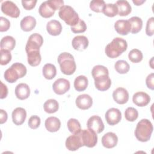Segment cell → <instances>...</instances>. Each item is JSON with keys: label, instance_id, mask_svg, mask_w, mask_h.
Listing matches in <instances>:
<instances>
[{"label": "cell", "instance_id": "1", "mask_svg": "<svg viewBox=\"0 0 154 154\" xmlns=\"http://www.w3.org/2000/svg\"><path fill=\"white\" fill-rule=\"evenodd\" d=\"M127 48L128 43L125 39L120 37H116L106 46L105 52L109 58H115L126 51Z\"/></svg>", "mask_w": 154, "mask_h": 154}, {"label": "cell", "instance_id": "2", "mask_svg": "<svg viewBox=\"0 0 154 154\" xmlns=\"http://www.w3.org/2000/svg\"><path fill=\"white\" fill-rule=\"evenodd\" d=\"M153 129V125L150 120L146 119H141L137 125L135 136L140 141H148L150 139Z\"/></svg>", "mask_w": 154, "mask_h": 154}, {"label": "cell", "instance_id": "3", "mask_svg": "<svg viewBox=\"0 0 154 154\" xmlns=\"http://www.w3.org/2000/svg\"><path fill=\"white\" fill-rule=\"evenodd\" d=\"M26 72V68L23 64L15 63L5 71L4 74V79L9 83H14L19 78L25 76Z\"/></svg>", "mask_w": 154, "mask_h": 154}, {"label": "cell", "instance_id": "4", "mask_svg": "<svg viewBox=\"0 0 154 154\" xmlns=\"http://www.w3.org/2000/svg\"><path fill=\"white\" fill-rule=\"evenodd\" d=\"M58 62L61 71L66 75H72L76 70V66L72 55L68 52H63L58 57Z\"/></svg>", "mask_w": 154, "mask_h": 154}, {"label": "cell", "instance_id": "5", "mask_svg": "<svg viewBox=\"0 0 154 154\" xmlns=\"http://www.w3.org/2000/svg\"><path fill=\"white\" fill-rule=\"evenodd\" d=\"M58 16L67 25L71 26L77 24L80 19L78 13L69 5L63 6L58 11Z\"/></svg>", "mask_w": 154, "mask_h": 154}, {"label": "cell", "instance_id": "6", "mask_svg": "<svg viewBox=\"0 0 154 154\" xmlns=\"http://www.w3.org/2000/svg\"><path fill=\"white\" fill-rule=\"evenodd\" d=\"M79 134L84 146L91 148L96 145L97 143V136L94 131L88 128L87 129H81Z\"/></svg>", "mask_w": 154, "mask_h": 154}, {"label": "cell", "instance_id": "7", "mask_svg": "<svg viewBox=\"0 0 154 154\" xmlns=\"http://www.w3.org/2000/svg\"><path fill=\"white\" fill-rule=\"evenodd\" d=\"M43 43V38L42 36L38 33H34L31 34L27 41L25 51L26 52L32 51H38L40 48Z\"/></svg>", "mask_w": 154, "mask_h": 154}, {"label": "cell", "instance_id": "8", "mask_svg": "<svg viewBox=\"0 0 154 154\" xmlns=\"http://www.w3.org/2000/svg\"><path fill=\"white\" fill-rule=\"evenodd\" d=\"M1 11L3 13L13 18H17L20 15V10L17 6L11 1H5L1 4Z\"/></svg>", "mask_w": 154, "mask_h": 154}, {"label": "cell", "instance_id": "9", "mask_svg": "<svg viewBox=\"0 0 154 154\" xmlns=\"http://www.w3.org/2000/svg\"><path fill=\"white\" fill-rule=\"evenodd\" d=\"M105 117L107 123L111 126H114L120 122L122 114L119 109L111 108L106 111Z\"/></svg>", "mask_w": 154, "mask_h": 154}, {"label": "cell", "instance_id": "10", "mask_svg": "<svg viewBox=\"0 0 154 154\" xmlns=\"http://www.w3.org/2000/svg\"><path fill=\"white\" fill-rule=\"evenodd\" d=\"M70 87V82L64 78H59L53 84L52 88L55 93L61 95L68 91Z\"/></svg>", "mask_w": 154, "mask_h": 154}, {"label": "cell", "instance_id": "11", "mask_svg": "<svg viewBox=\"0 0 154 154\" xmlns=\"http://www.w3.org/2000/svg\"><path fill=\"white\" fill-rule=\"evenodd\" d=\"M87 128L94 131L96 134L101 133L104 129V124L100 117L93 116L90 117L87 123Z\"/></svg>", "mask_w": 154, "mask_h": 154}, {"label": "cell", "instance_id": "12", "mask_svg": "<svg viewBox=\"0 0 154 154\" xmlns=\"http://www.w3.org/2000/svg\"><path fill=\"white\" fill-rule=\"evenodd\" d=\"M66 147L70 151H75L84 146L79 134H73L68 137L66 141Z\"/></svg>", "mask_w": 154, "mask_h": 154}, {"label": "cell", "instance_id": "13", "mask_svg": "<svg viewBox=\"0 0 154 154\" xmlns=\"http://www.w3.org/2000/svg\"><path fill=\"white\" fill-rule=\"evenodd\" d=\"M56 11L51 0L46 1L41 4L38 8L40 15L44 18L52 17Z\"/></svg>", "mask_w": 154, "mask_h": 154}, {"label": "cell", "instance_id": "14", "mask_svg": "<svg viewBox=\"0 0 154 154\" xmlns=\"http://www.w3.org/2000/svg\"><path fill=\"white\" fill-rule=\"evenodd\" d=\"M112 97L116 103L123 105L128 101L129 93L125 88L119 87L113 91Z\"/></svg>", "mask_w": 154, "mask_h": 154}, {"label": "cell", "instance_id": "15", "mask_svg": "<svg viewBox=\"0 0 154 154\" xmlns=\"http://www.w3.org/2000/svg\"><path fill=\"white\" fill-rule=\"evenodd\" d=\"M94 79V85L96 88L101 91H106L109 88L111 85V81L109 75H105L97 77Z\"/></svg>", "mask_w": 154, "mask_h": 154}, {"label": "cell", "instance_id": "16", "mask_svg": "<svg viewBox=\"0 0 154 154\" xmlns=\"http://www.w3.org/2000/svg\"><path fill=\"white\" fill-rule=\"evenodd\" d=\"M75 102L78 108L82 110H85L89 109L92 106L93 99L90 95L82 94L76 97Z\"/></svg>", "mask_w": 154, "mask_h": 154}, {"label": "cell", "instance_id": "17", "mask_svg": "<svg viewBox=\"0 0 154 154\" xmlns=\"http://www.w3.org/2000/svg\"><path fill=\"white\" fill-rule=\"evenodd\" d=\"M132 101L137 106L143 107L149 103L150 97L145 92L138 91L133 95Z\"/></svg>", "mask_w": 154, "mask_h": 154}, {"label": "cell", "instance_id": "18", "mask_svg": "<svg viewBox=\"0 0 154 154\" xmlns=\"http://www.w3.org/2000/svg\"><path fill=\"white\" fill-rule=\"evenodd\" d=\"M118 142V137L116 134L112 132L106 133L102 137V144L107 149L114 147Z\"/></svg>", "mask_w": 154, "mask_h": 154}, {"label": "cell", "instance_id": "19", "mask_svg": "<svg viewBox=\"0 0 154 154\" xmlns=\"http://www.w3.org/2000/svg\"><path fill=\"white\" fill-rule=\"evenodd\" d=\"M115 30L120 35H127L131 31V25L128 20H118L114 23Z\"/></svg>", "mask_w": 154, "mask_h": 154}, {"label": "cell", "instance_id": "20", "mask_svg": "<svg viewBox=\"0 0 154 154\" xmlns=\"http://www.w3.org/2000/svg\"><path fill=\"white\" fill-rule=\"evenodd\" d=\"M26 117V112L25 109L21 107L15 108L12 112L13 122L17 126L22 125Z\"/></svg>", "mask_w": 154, "mask_h": 154}, {"label": "cell", "instance_id": "21", "mask_svg": "<svg viewBox=\"0 0 154 154\" xmlns=\"http://www.w3.org/2000/svg\"><path fill=\"white\" fill-rule=\"evenodd\" d=\"M72 45L75 50L81 51L88 47V40L84 35H77L73 38Z\"/></svg>", "mask_w": 154, "mask_h": 154}, {"label": "cell", "instance_id": "22", "mask_svg": "<svg viewBox=\"0 0 154 154\" xmlns=\"http://www.w3.org/2000/svg\"><path fill=\"white\" fill-rule=\"evenodd\" d=\"M15 94L17 99L25 100L29 96L30 88L25 83H20L16 87Z\"/></svg>", "mask_w": 154, "mask_h": 154}, {"label": "cell", "instance_id": "23", "mask_svg": "<svg viewBox=\"0 0 154 154\" xmlns=\"http://www.w3.org/2000/svg\"><path fill=\"white\" fill-rule=\"evenodd\" d=\"M46 129L51 132L58 131L61 127V122L56 117H49L45 122Z\"/></svg>", "mask_w": 154, "mask_h": 154}, {"label": "cell", "instance_id": "24", "mask_svg": "<svg viewBox=\"0 0 154 154\" xmlns=\"http://www.w3.org/2000/svg\"><path fill=\"white\" fill-rule=\"evenodd\" d=\"M48 32L54 36L58 35L62 31V25L61 23L57 20H51L48 22L46 25Z\"/></svg>", "mask_w": 154, "mask_h": 154}, {"label": "cell", "instance_id": "25", "mask_svg": "<svg viewBox=\"0 0 154 154\" xmlns=\"http://www.w3.org/2000/svg\"><path fill=\"white\" fill-rule=\"evenodd\" d=\"M20 25L23 31L28 32L35 28L36 25V20L31 16H27L21 20Z\"/></svg>", "mask_w": 154, "mask_h": 154}, {"label": "cell", "instance_id": "26", "mask_svg": "<svg viewBox=\"0 0 154 154\" xmlns=\"http://www.w3.org/2000/svg\"><path fill=\"white\" fill-rule=\"evenodd\" d=\"M118 8V14L120 16H128L131 13L132 8L128 1L125 0H120L116 1L115 4Z\"/></svg>", "mask_w": 154, "mask_h": 154}, {"label": "cell", "instance_id": "27", "mask_svg": "<svg viewBox=\"0 0 154 154\" xmlns=\"http://www.w3.org/2000/svg\"><path fill=\"white\" fill-rule=\"evenodd\" d=\"M28 64L32 67L38 66L42 60V57L40 54V50L32 51L26 52Z\"/></svg>", "mask_w": 154, "mask_h": 154}, {"label": "cell", "instance_id": "28", "mask_svg": "<svg viewBox=\"0 0 154 154\" xmlns=\"http://www.w3.org/2000/svg\"><path fill=\"white\" fill-rule=\"evenodd\" d=\"M16 45V40L12 37L7 35L4 37L0 42L1 49H5L8 51H12Z\"/></svg>", "mask_w": 154, "mask_h": 154}, {"label": "cell", "instance_id": "29", "mask_svg": "<svg viewBox=\"0 0 154 154\" xmlns=\"http://www.w3.org/2000/svg\"><path fill=\"white\" fill-rule=\"evenodd\" d=\"M88 79L84 75L77 76L74 81V87L78 91H84L88 86Z\"/></svg>", "mask_w": 154, "mask_h": 154}, {"label": "cell", "instance_id": "30", "mask_svg": "<svg viewBox=\"0 0 154 154\" xmlns=\"http://www.w3.org/2000/svg\"><path fill=\"white\" fill-rule=\"evenodd\" d=\"M43 75L47 79H53L57 74V69L55 66L51 63L45 64L42 69Z\"/></svg>", "mask_w": 154, "mask_h": 154}, {"label": "cell", "instance_id": "31", "mask_svg": "<svg viewBox=\"0 0 154 154\" xmlns=\"http://www.w3.org/2000/svg\"><path fill=\"white\" fill-rule=\"evenodd\" d=\"M128 21L131 25V32L132 34H137L141 31L143 27V21L141 18L137 16H133L131 17Z\"/></svg>", "mask_w": 154, "mask_h": 154}, {"label": "cell", "instance_id": "32", "mask_svg": "<svg viewBox=\"0 0 154 154\" xmlns=\"http://www.w3.org/2000/svg\"><path fill=\"white\" fill-rule=\"evenodd\" d=\"M58 102L55 99H53L46 100L43 105V108L45 111L49 114H52L57 112L58 109Z\"/></svg>", "mask_w": 154, "mask_h": 154}, {"label": "cell", "instance_id": "33", "mask_svg": "<svg viewBox=\"0 0 154 154\" xmlns=\"http://www.w3.org/2000/svg\"><path fill=\"white\" fill-rule=\"evenodd\" d=\"M69 131L73 134H78L81 131V124L75 119H70L67 123Z\"/></svg>", "mask_w": 154, "mask_h": 154}, {"label": "cell", "instance_id": "34", "mask_svg": "<svg viewBox=\"0 0 154 154\" xmlns=\"http://www.w3.org/2000/svg\"><path fill=\"white\" fill-rule=\"evenodd\" d=\"M102 13L108 17H114L118 13V8L115 4H106L105 5Z\"/></svg>", "mask_w": 154, "mask_h": 154}, {"label": "cell", "instance_id": "35", "mask_svg": "<svg viewBox=\"0 0 154 154\" xmlns=\"http://www.w3.org/2000/svg\"><path fill=\"white\" fill-rule=\"evenodd\" d=\"M114 68L119 73L125 74L129 70L130 66L126 61L118 60L114 64Z\"/></svg>", "mask_w": 154, "mask_h": 154}, {"label": "cell", "instance_id": "36", "mask_svg": "<svg viewBox=\"0 0 154 154\" xmlns=\"http://www.w3.org/2000/svg\"><path fill=\"white\" fill-rule=\"evenodd\" d=\"M128 58L131 62L137 63L143 60V55L141 51L139 49H133L129 52Z\"/></svg>", "mask_w": 154, "mask_h": 154}, {"label": "cell", "instance_id": "37", "mask_svg": "<svg viewBox=\"0 0 154 154\" xmlns=\"http://www.w3.org/2000/svg\"><path fill=\"white\" fill-rule=\"evenodd\" d=\"M91 75L93 78H96L97 77L108 75H109V72L106 67L102 65H97L93 67L91 70Z\"/></svg>", "mask_w": 154, "mask_h": 154}, {"label": "cell", "instance_id": "38", "mask_svg": "<svg viewBox=\"0 0 154 154\" xmlns=\"http://www.w3.org/2000/svg\"><path fill=\"white\" fill-rule=\"evenodd\" d=\"M125 117L126 120L129 122H134L138 117V112L135 108L128 107L125 110Z\"/></svg>", "mask_w": 154, "mask_h": 154}, {"label": "cell", "instance_id": "39", "mask_svg": "<svg viewBox=\"0 0 154 154\" xmlns=\"http://www.w3.org/2000/svg\"><path fill=\"white\" fill-rule=\"evenodd\" d=\"M105 5V2L102 0H93L90 3V8L93 11L97 13L102 12L103 7Z\"/></svg>", "mask_w": 154, "mask_h": 154}, {"label": "cell", "instance_id": "40", "mask_svg": "<svg viewBox=\"0 0 154 154\" xmlns=\"http://www.w3.org/2000/svg\"><path fill=\"white\" fill-rule=\"evenodd\" d=\"M1 65H6L10 63L11 60V54L10 51L1 49Z\"/></svg>", "mask_w": 154, "mask_h": 154}, {"label": "cell", "instance_id": "41", "mask_svg": "<svg viewBox=\"0 0 154 154\" xmlns=\"http://www.w3.org/2000/svg\"><path fill=\"white\" fill-rule=\"evenodd\" d=\"M87 25L85 22L79 19V22L75 26H71V31L74 33H82L86 31Z\"/></svg>", "mask_w": 154, "mask_h": 154}, {"label": "cell", "instance_id": "42", "mask_svg": "<svg viewBox=\"0 0 154 154\" xmlns=\"http://www.w3.org/2000/svg\"><path fill=\"white\" fill-rule=\"evenodd\" d=\"M40 118L37 116H32L28 120V124L30 128L35 129L38 128L40 125Z\"/></svg>", "mask_w": 154, "mask_h": 154}, {"label": "cell", "instance_id": "43", "mask_svg": "<svg viewBox=\"0 0 154 154\" xmlns=\"http://www.w3.org/2000/svg\"><path fill=\"white\" fill-rule=\"evenodd\" d=\"M154 32V17H152L147 20L146 27V33L148 36H152Z\"/></svg>", "mask_w": 154, "mask_h": 154}, {"label": "cell", "instance_id": "44", "mask_svg": "<svg viewBox=\"0 0 154 154\" xmlns=\"http://www.w3.org/2000/svg\"><path fill=\"white\" fill-rule=\"evenodd\" d=\"M10 26V21L5 17H0V31L4 32L8 30Z\"/></svg>", "mask_w": 154, "mask_h": 154}, {"label": "cell", "instance_id": "45", "mask_svg": "<svg viewBox=\"0 0 154 154\" xmlns=\"http://www.w3.org/2000/svg\"><path fill=\"white\" fill-rule=\"evenodd\" d=\"M36 0L32 1H22V4L23 7L26 10H30L34 8L37 3Z\"/></svg>", "mask_w": 154, "mask_h": 154}, {"label": "cell", "instance_id": "46", "mask_svg": "<svg viewBox=\"0 0 154 154\" xmlns=\"http://www.w3.org/2000/svg\"><path fill=\"white\" fill-rule=\"evenodd\" d=\"M153 79H154V74L153 73H152L147 76L146 79V83L147 87L152 90L154 89Z\"/></svg>", "mask_w": 154, "mask_h": 154}, {"label": "cell", "instance_id": "47", "mask_svg": "<svg viewBox=\"0 0 154 154\" xmlns=\"http://www.w3.org/2000/svg\"><path fill=\"white\" fill-rule=\"evenodd\" d=\"M1 83V99H4L7 96L8 94V88L7 86L2 83V81H0Z\"/></svg>", "mask_w": 154, "mask_h": 154}, {"label": "cell", "instance_id": "48", "mask_svg": "<svg viewBox=\"0 0 154 154\" xmlns=\"http://www.w3.org/2000/svg\"><path fill=\"white\" fill-rule=\"evenodd\" d=\"M8 118L7 113L4 109H0V123L3 124L7 122Z\"/></svg>", "mask_w": 154, "mask_h": 154}, {"label": "cell", "instance_id": "49", "mask_svg": "<svg viewBox=\"0 0 154 154\" xmlns=\"http://www.w3.org/2000/svg\"><path fill=\"white\" fill-rule=\"evenodd\" d=\"M146 1L143 0V1H138V0H133L132 2L134 4H135L136 5H141L143 3H144Z\"/></svg>", "mask_w": 154, "mask_h": 154}]
</instances>
